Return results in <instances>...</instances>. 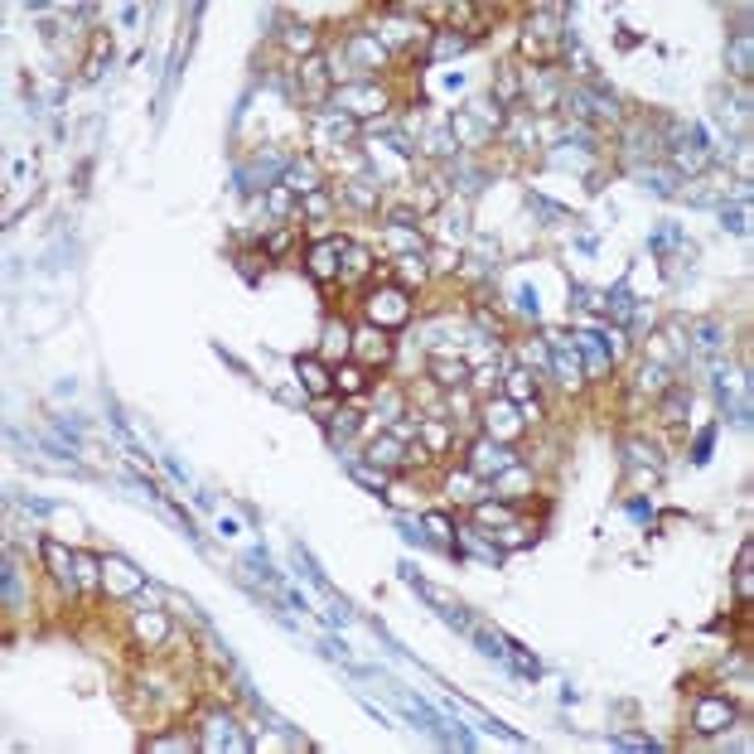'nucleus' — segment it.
<instances>
[{
  "label": "nucleus",
  "instance_id": "obj_32",
  "mask_svg": "<svg viewBox=\"0 0 754 754\" xmlns=\"http://www.w3.org/2000/svg\"><path fill=\"white\" fill-rule=\"evenodd\" d=\"M334 392H339V397H363L368 392V368L363 363L339 368V373H334Z\"/></svg>",
  "mask_w": 754,
  "mask_h": 754
},
{
  "label": "nucleus",
  "instance_id": "obj_38",
  "mask_svg": "<svg viewBox=\"0 0 754 754\" xmlns=\"http://www.w3.org/2000/svg\"><path fill=\"white\" fill-rule=\"evenodd\" d=\"M281 44H285V49H291V54H315V44H319V34L315 30H309V25H285L281 30Z\"/></svg>",
  "mask_w": 754,
  "mask_h": 754
},
{
  "label": "nucleus",
  "instance_id": "obj_25",
  "mask_svg": "<svg viewBox=\"0 0 754 754\" xmlns=\"http://www.w3.org/2000/svg\"><path fill=\"white\" fill-rule=\"evenodd\" d=\"M281 184H285V189H295L301 199L319 194V170H315V160H301V155H291V165H285Z\"/></svg>",
  "mask_w": 754,
  "mask_h": 754
},
{
  "label": "nucleus",
  "instance_id": "obj_39",
  "mask_svg": "<svg viewBox=\"0 0 754 754\" xmlns=\"http://www.w3.org/2000/svg\"><path fill=\"white\" fill-rule=\"evenodd\" d=\"M325 136L334 140V146H353V140H358V122H353V116H343V112H329L325 116Z\"/></svg>",
  "mask_w": 754,
  "mask_h": 754
},
{
  "label": "nucleus",
  "instance_id": "obj_45",
  "mask_svg": "<svg viewBox=\"0 0 754 754\" xmlns=\"http://www.w3.org/2000/svg\"><path fill=\"white\" fill-rule=\"evenodd\" d=\"M0 595H5L10 609L25 605V590H20V571H15V561H5V571H0Z\"/></svg>",
  "mask_w": 754,
  "mask_h": 754
},
{
  "label": "nucleus",
  "instance_id": "obj_9",
  "mask_svg": "<svg viewBox=\"0 0 754 754\" xmlns=\"http://www.w3.org/2000/svg\"><path fill=\"white\" fill-rule=\"evenodd\" d=\"M343 58H349V68H358L363 78H373L382 64H387V49H382V39L373 30H353L349 39H343Z\"/></svg>",
  "mask_w": 754,
  "mask_h": 754
},
{
  "label": "nucleus",
  "instance_id": "obj_18",
  "mask_svg": "<svg viewBox=\"0 0 754 754\" xmlns=\"http://www.w3.org/2000/svg\"><path fill=\"white\" fill-rule=\"evenodd\" d=\"M576 349H580V363H585V377H605L609 363H614V353H609L605 334H576Z\"/></svg>",
  "mask_w": 754,
  "mask_h": 754
},
{
  "label": "nucleus",
  "instance_id": "obj_42",
  "mask_svg": "<svg viewBox=\"0 0 754 754\" xmlns=\"http://www.w3.org/2000/svg\"><path fill=\"white\" fill-rule=\"evenodd\" d=\"M750 556H754V546L745 542V546H740V561H735V595H740V605H750V595H754V576H750Z\"/></svg>",
  "mask_w": 754,
  "mask_h": 754
},
{
  "label": "nucleus",
  "instance_id": "obj_1",
  "mask_svg": "<svg viewBox=\"0 0 754 754\" xmlns=\"http://www.w3.org/2000/svg\"><path fill=\"white\" fill-rule=\"evenodd\" d=\"M566 25H561V10L556 5H542V10H532L528 15V25H522V39H518V49L532 58L537 68H552L561 54H566Z\"/></svg>",
  "mask_w": 754,
  "mask_h": 754
},
{
  "label": "nucleus",
  "instance_id": "obj_56",
  "mask_svg": "<svg viewBox=\"0 0 754 754\" xmlns=\"http://www.w3.org/2000/svg\"><path fill=\"white\" fill-rule=\"evenodd\" d=\"M479 639V653H488V657H508V639H498V633H474Z\"/></svg>",
  "mask_w": 754,
  "mask_h": 754
},
{
  "label": "nucleus",
  "instance_id": "obj_30",
  "mask_svg": "<svg viewBox=\"0 0 754 754\" xmlns=\"http://www.w3.org/2000/svg\"><path fill=\"white\" fill-rule=\"evenodd\" d=\"M503 397H508L513 406L532 402V397H537V377L528 373V368H513V373H503Z\"/></svg>",
  "mask_w": 754,
  "mask_h": 754
},
{
  "label": "nucleus",
  "instance_id": "obj_61",
  "mask_svg": "<svg viewBox=\"0 0 754 754\" xmlns=\"http://www.w3.org/2000/svg\"><path fill=\"white\" fill-rule=\"evenodd\" d=\"M629 513H633L639 522H648V518H653V508H648V503H629Z\"/></svg>",
  "mask_w": 754,
  "mask_h": 754
},
{
  "label": "nucleus",
  "instance_id": "obj_10",
  "mask_svg": "<svg viewBox=\"0 0 754 754\" xmlns=\"http://www.w3.org/2000/svg\"><path fill=\"white\" fill-rule=\"evenodd\" d=\"M677 199H687L691 208H721V203L730 199V179H721L716 170H706L697 179H682Z\"/></svg>",
  "mask_w": 754,
  "mask_h": 754
},
{
  "label": "nucleus",
  "instance_id": "obj_24",
  "mask_svg": "<svg viewBox=\"0 0 754 754\" xmlns=\"http://www.w3.org/2000/svg\"><path fill=\"white\" fill-rule=\"evenodd\" d=\"M673 387V373H667V363H643L639 368V377H633V402H643V397H663V392Z\"/></svg>",
  "mask_w": 754,
  "mask_h": 754
},
{
  "label": "nucleus",
  "instance_id": "obj_50",
  "mask_svg": "<svg viewBox=\"0 0 754 754\" xmlns=\"http://www.w3.org/2000/svg\"><path fill=\"white\" fill-rule=\"evenodd\" d=\"M609 745H619V750H639V754H657V750H663L653 735H609Z\"/></svg>",
  "mask_w": 754,
  "mask_h": 754
},
{
  "label": "nucleus",
  "instance_id": "obj_46",
  "mask_svg": "<svg viewBox=\"0 0 754 754\" xmlns=\"http://www.w3.org/2000/svg\"><path fill=\"white\" fill-rule=\"evenodd\" d=\"M440 237H445V242H464V237H470V227H464V208H445V213H440Z\"/></svg>",
  "mask_w": 754,
  "mask_h": 754
},
{
  "label": "nucleus",
  "instance_id": "obj_17",
  "mask_svg": "<svg viewBox=\"0 0 754 754\" xmlns=\"http://www.w3.org/2000/svg\"><path fill=\"white\" fill-rule=\"evenodd\" d=\"M353 358H358L363 368L387 363V358H392V339H387V329H373V325H368V329H358V334H353Z\"/></svg>",
  "mask_w": 754,
  "mask_h": 754
},
{
  "label": "nucleus",
  "instance_id": "obj_52",
  "mask_svg": "<svg viewBox=\"0 0 754 754\" xmlns=\"http://www.w3.org/2000/svg\"><path fill=\"white\" fill-rule=\"evenodd\" d=\"M711 450H716V426H706V430H697V440H691V464H706Z\"/></svg>",
  "mask_w": 754,
  "mask_h": 754
},
{
  "label": "nucleus",
  "instance_id": "obj_15",
  "mask_svg": "<svg viewBox=\"0 0 754 754\" xmlns=\"http://www.w3.org/2000/svg\"><path fill=\"white\" fill-rule=\"evenodd\" d=\"M561 92H566V88H561V82L552 78V68H532L522 102H532L537 112H556V106H561Z\"/></svg>",
  "mask_w": 754,
  "mask_h": 754
},
{
  "label": "nucleus",
  "instance_id": "obj_13",
  "mask_svg": "<svg viewBox=\"0 0 754 754\" xmlns=\"http://www.w3.org/2000/svg\"><path fill=\"white\" fill-rule=\"evenodd\" d=\"M39 556H44V566H49V576L64 585V590H78V552H68L64 542H39Z\"/></svg>",
  "mask_w": 754,
  "mask_h": 754
},
{
  "label": "nucleus",
  "instance_id": "obj_6",
  "mask_svg": "<svg viewBox=\"0 0 754 754\" xmlns=\"http://www.w3.org/2000/svg\"><path fill=\"white\" fill-rule=\"evenodd\" d=\"M518 464V450L508 445V440H494V436H479L470 454H464V470H470L474 479H494L503 470H513Z\"/></svg>",
  "mask_w": 754,
  "mask_h": 754
},
{
  "label": "nucleus",
  "instance_id": "obj_34",
  "mask_svg": "<svg viewBox=\"0 0 754 754\" xmlns=\"http://www.w3.org/2000/svg\"><path fill=\"white\" fill-rule=\"evenodd\" d=\"M416 440L426 445V454H440L450 445V426L436 421V416H426V421H416Z\"/></svg>",
  "mask_w": 754,
  "mask_h": 754
},
{
  "label": "nucleus",
  "instance_id": "obj_12",
  "mask_svg": "<svg viewBox=\"0 0 754 754\" xmlns=\"http://www.w3.org/2000/svg\"><path fill=\"white\" fill-rule=\"evenodd\" d=\"M343 237H319L315 247H309V276H315L319 285L339 281V267H343Z\"/></svg>",
  "mask_w": 754,
  "mask_h": 754
},
{
  "label": "nucleus",
  "instance_id": "obj_3",
  "mask_svg": "<svg viewBox=\"0 0 754 754\" xmlns=\"http://www.w3.org/2000/svg\"><path fill=\"white\" fill-rule=\"evenodd\" d=\"M295 97H301L309 112H325L329 97H334V68L325 54H309L301 58V68H295Z\"/></svg>",
  "mask_w": 754,
  "mask_h": 754
},
{
  "label": "nucleus",
  "instance_id": "obj_21",
  "mask_svg": "<svg viewBox=\"0 0 754 754\" xmlns=\"http://www.w3.org/2000/svg\"><path fill=\"white\" fill-rule=\"evenodd\" d=\"M102 585H106L112 595H136L140 585H146V576H140L136 566H126V561L106 556V561H102Z\"/></svg>",
  "mask_w": 754,
  "mask_h": 754
},
{
  "label": "nucleus",
  "instance_id": "obj_37",
  "mask_svg": "<svg viewBox=\"0 0 754 754\" xmlns=\"http://www.w3.org/2000/svg\"><path fill=\"white\" fill-rule=\"evenodd\" d=\"M474 522L479 528H508L513 522V503H474Z\"/></svg>",
  "mask_w": 754,
  "mask_h": 754
},
{
  "label": "nucleus",
  "instance_id": "obj_4",
  "mask_svg": "<svg viewBox=\"0 0 754 754\" xmlns=\"http://www.w3.org/2000/svg\"><path fill=\"white\" fill-rule=\"evenodd\" d=\"M334 112L353 116V122H368V116H382L387 112V92L377 88V82H343V88H334Z\"/></svg>",
  "mask_w": 754,
  "mask_h": 754
},
{
  "label": "nucleus",
  "instance_id": "obj_58",
  "mask_svg": "<svg viewBox=\"0 0 754 754\" xmlns=\"http://www.w3.org/2000/svg\"><path fill=\"white\" fill-rule=\"evenodd\" d=\"M358 426H363V416H358V411H339V421H334V436H339V440H349Z\"/></svg>",
  "mask_w": 754,
  "mask_h": 754
},
{
  "label": "nucleus",
  "instance_id": "obj_47",
  "mask_svg": "<svg viewBox=\"0 0 754 754\" xmlns=\"http://www.w3.org/2000/svg\"><path fill=\"white\" fill-rule=\"evenodd\" d=\"M528 208H537L546 223H576V218H571V208H561V203L542 199V194H528Z\"/></svg>",
  "mask_w": 754,
  "mask_h": 754
},
{
  "label": "nucleus",
  "instance_id": "obj_20",
  "mask_svg": "<svg viewBox=\"0 0 754 754\" xmlns=\"http://www.w3.org/2000/svg\"><path fill=\"white\" fill-rule=\"evenodd\" d=\"M295 377H301V392H309V397H329L334 392V373L325 363H319V358H295Z\"/></svg>",
  "mask_w": 754,
  "mask_h": 754
},
{
  "label": "nucleus",
  "instance_id": "obj_51",
  "mask_svg": "<svg viewBox=\"0 0 754 754\" xmlns=\"http://www.w3.org/2000/svg\"><path fill=\"white\" fill-rule=\"evenodd\" d=\"M301 213H305L309 223H325V218H329V194H325V189H319V194L301 199Z\"/></svg>",
  "mask_w": 754,
  "mask_h": 754
},
{
  "label": "nucleus",
  "instance_id": "obj_59",
  "mask_svg": "<svg viewBox=\"0 0 754 754\" xmlns=\"http://www.w3.org/2000/svg\"><path fill=\"white\" fill-rule=\"evenodd\" d=\"M285 247H291V227H285V233H276V237H271V242H267V251H271V257H281Z\"/></svg>",
  "mask_w": 754,
  "mask_h": 754
},
{
  "label": "nucleus",
  "instance_id": "obj_60",
  "mask_svg": "<svg viewBox=\"0 0 754 754\" xmlns=\"http://www.w3.org/2000/svg\"><path fill=\"white\" fill-rule=\"evenodd\" d=\"M237 267H242L247 281H257V257H237Z\"/></svg>",
  "mask_w": 754,
  "mask_h": 754
},
{
  "label": "nucleus",
  "instance_id": "obj_54",
  "mask_svg": "<svg viewBox=\"0 0 754 754\" xmlns=\"http://www.w3.org/2000/svg\"><path fill=\"white\" fill-rule=\"evenodd\" d=\"M102 576V556H88V552H78V585H92Z\"/></svg>",
  "mask_w": 754,
  "mask_h": 754
},
{
  "label": "nucleus",
  "instance_id": "obj_5",
  "mask_svg": "<svg viewBox=\"0 0 754 754\" xmlns=\"http://www.w3.org/2000/svg\"><path fill=\"white\" fill-rule=\"evenodd\" d=\"M406 319H411V295H406V285H377V291L368 295V325L373 329H402Z\"/></svg>",
  "mask_w": 754,
  "mask_h": 754
},
{
  "label": "nucleus",
  "instance_id": "obj_43",
  "mask_svg": "<svg viewBox=\"0 0 754 754\" xmlns=\"http://www.w3.org/2000/svg\"><path fill=\"white\" fill-rule=\"evenodd\" d=\"M325 353L334 358V353H353V329L349 325H334V319H329V325H325Z\"/></svg>",
  "mask_w": 754,
  "mask_h": 754
},
{
  "label": "nucleus",
  "instance_id": "obj_44",
  "mask_svg": "<svg viewBox=\"0 0 754 754\" xmlns=\"http://www.w3.org/2000/svg\"><path fill=\"white\" fill-rule=\"evenodd\" d=\"M571 295H576V309H585V315H600L605 319V291H595V285H571Z\"/></svg>",
  "mask_w": 754,
  "mask_h": 754
},
{
  "label": "nucleus",
  "instance_id": "obj_19",
  "mask_svg": "<svg viewBox=\"0 0 754 754\" xmlns=\"http://www.w3.org/2000/svg\"><path fill=\"white\" fill-rule=\"evenodd\" d=\"M522 92H528L522 68L518 64H498L494 68V106H522Z\"/></svg>",
  "mask_w": 754,
  "mask_h": 754
},
{
  "label": "nucleus",
  "instance_id": "obj_8",
  "mask_svg": "<svg viewBox=\"0 0 754 754\" xmlns=\"http://www.w3.org/2000/svg\"><path fill=\"white\" fill-rule=\"evenodd\" d=\"M411 460L416 454L406 450V440L397 436V430H382V436L368 440V470H377V474H402Z\"/></svg>",
  "mask_w": 754,
  "mask_h": 754
},
{
  "label": "nucleus",
  "instance_id": "obj_11",
  "mask_svg": "<svg viewBox=\"0 0 754 754\" xmlns=\"http://www.w3.org/2000/svg\"><path fill=\"white\" fill-rule=\"evenodd\" d=\"M721 349H725V325H721V319H701V325L691 329V343H687V363H691V368H697V373H701V368H711V358L721 353Z\"/></svg>",
  "mask_w": 754,
  "mask_h": 754
},
{
  "label": "nucleus",
  "instance_id": "obj_33",
  "mask_svg": "<svg viewBox=\"0 0 754 754\" xmlns=\"http://www.w3.org/2000/svg\"><path fill=\"white\" fill-rule=\"evenodd\" d=\"M421 528L430 537V546H440V552H454V522L445 518V513H426Z\"/></svg>",
  "mask_w": 754,
  "mask_h": 754
},
{
  "label": "nucleus",
  "instance_id": "obj_40",
  "mask_svg": "<svg viewBox=\"0 0 754 754\" xmlns=\"http://www.w3.org/2000/svg\"><path fill=\"white\" fill-rule=\"evenodd\" d=\"M301 194L295 189H285V184H271V194H267V208L276 213V218H301V203H295Z\"/></svg>",
  "mask_w": 754,
  "mask_h": 754
},
{
  "label": "nucleus",
  "instance_id": "obj_41",
  "mask_svg": "<svg viewBox=\"0 0 754 754\" xmlns=\"http://www.w3.org/2000/svg\"><path fill=\"white\" fill-rule=\"evenodd\" d=\"M474 39H464V34L454 30H436V39H430V58H450V54H464Z\"/></svg>",
  "mask_w": 754,
  "mask_h": 754
},
{
  "label": "nucleus",
  "instance_id": "obj_23",
  "mask_svg": "<svg viewBox=\"0 0 754 754\" xmlns=\"http://www.w3.org/2000/svg\"><path fill=\"white\" fill-rule=\"evenodd\" d=\"M426 373L436 377L440 387H470V363H464V358H454V353H430Z\"/></svg>",
  "mask_w": 754,
  "mask_h": 754
},
{
  "label": "nucleus",
  "instance_id": "obj_27",
  "mask_svg": "<svg viewBox=\"0 0 754 754\" xmlns=\"http://www.w3.org/2000/svg\"><path fill=\"white\" fill-rule=\"evenodd\" d=\"M633 179L657 199H677V189H682V179L667 170V165H643V170H633Z\"/></svg>",
  "mask_w": 754,
  "mask_h": 754
},
{
  "label": "nucleus",
  "instance_id": "obj_28",
  "mask_svg": "<svg viewBox=\"0 0 754 754\" xmlns=\"http://www.w3.org/2000/svg\"><path fill=\"white\" fill-rule=\"evenodd\" d=\"M754 44H750V30H735L730 34V44H725V58H730V73H735L740 82H745L750 73H754Z\"/></svg>",
  "mask_w": 754,
  "mask_h": 754
},
{
  "label": "nucleus",
  "instance_id": "obj_7",
  "mask_svg": "<svg viewBox=\"0 0 754 754\" xmlns=\"http://www.w3.org/2000/svg\"><path fill=\"white\" fill-rule=\"evenodd\" d=\"M730 725H735V706H730L725 691L697 697V711H691V730H697V735H725Z\"/></svg>",
  "mask_w": 754,
  "mask_h": 754
},
{
  "label": "nucleus",
  "instance_id": "obj_53",
  "mask_svg": "<svg viewBox=\"0 0 754 754\" xmlns=\"http://www.w3.org/2000/svg\"><path fill=\"white\" fill-rule=\"evenodd\" d=\"M106 58H112V44H106V39H97V44H92V54H88V73H82V78H102V64H106Z\"/></svg>",
  "mask_w": 754,
  "mask_h": 754
},
{
  "label": "nucleus",
  "instance_id": "obj_2",
  "mask_svg": "<svg viewBox=\"0 0 754 754\" xmlns=\"http://www.w3.org/2000/svg\"><path fill=\"white\" fill-rule=\"evenodd\" d=\"M445 126H450L454 146L474 150V146H484L494 131H503V112H498V106H488V102H470V106H454Z\"/></svg>",
  "mask_w": 754,
  "mask_h": 754
},
{
  "label": "nucleus",
  "instance_id": "obj_36",
  "mask_svg": "<svg viewBox=\"0 0 754 754\" xmlns=\"http://www.w3.org/2000/svg\"><path fill=\"white\" fill-rule=\"evenodd\" d=\"M687 406H691V387L673 382V387L663 392V421H667V426H677L682 416H687Z\"/></svg>",
  "mask_w": 754,
  "mask_h": 754
},
{
  "label": "nucleus",
  "instance_id": "obj_55",
  "mask_svg": "<svg viewBox=\"0 0 754 754\" xmlns=\"http://www.w3.org/2000/svg\"><path fill=\"white\" fill-rule=\"evenodd\" d=\"M454 174H460V189L464 194H479V189H484V170H470V165H454Z\"/></svg>",
  "mask_w": 754,
  "mask_h": 754
},
{
  "label": "nucleus",
  "instance_id": "obj_57",
  "mask_svg": "<svg viewBox=\"0 0 754 754\" xmlns=\"http://www.w3.org/2000/svg\"><path fill=\"white\" fill-rule=\"evenodd\" d=\"M513 301H518V309H522V315H542V305H537V291H532V285H518V291H513Z\"/></svg>",
  "mask_w": 754,
  "mask_h": 754
},
{
  "label": "nucleus",
  "instance_id": "obj_49",
  "mask_svg": "<svg viewBox=\"0 0 754 754\" xmlns=\"http://www.w3.org/2000/svg\"><path fill=\"white\" fill-rule=\"evenodd\" d=\"M426 150H430V155H454L460 146H454L450 126H436V131H426Z\"/></svg>",
  "mask_w": 754,
  "mask_h": 754
},
{
  "label": "nucleus",
  "instance_id": "obj_14",
  "mask_svg": "<svg viewBox=\"0 0 754 754\" xmlns=\"http://www.w3.org/2000/svg\"><path fill=\"white\" fill-rule=\"evenodd\" d=\"M199 745H203V750H247V735L237 730L233 716H208V721H203Z\"/></svg>",
  "mask_w": 754,
  "mask_h": 754
},
{
  "label": "nucleus",
  "instance_id": "obj_22",
  "mask_svg": "<svg viewBox=\"0 0 754 754\" xmlns=\"http://www.w3.org/2000/svg\"><path fill=\"white\" fill-rule=\"evenodd\" d=\"M343 199H349L358 213H377L382 179H377V174H353V179H343Z\"/></svg>",
  "mask_w": 754,
  "mask_h": 754
},
{
  "label": "nucleus",
  "instance_id": "obj_31",
  "mask_svg": "<svg viewBox=\"0 0 754 754\" xmlns=\"http://www.w3.org/2000/svg\"><path fill=\"white\" fill-rule=\"evenodd\" d=\"M624 454H629V470H648L653 484L663 479V460H657V450H653V445H643V440H629Z\"/></svg>",
  "mask_w": 754,
  "mask_h": 754
},
{
  "label": "nucleus",
  "instance_id": "obj_48",
  "mask_svg": "<svg viewBox=\"0 0 754 754\" xmlns=\"http://www.w3.org/2000/svg\"><path fill=\"white\" fill-rule=\"evenodd\" d=\"M387 227H392V233H421V213H411V208H387Z\"/></svg>",
  "mask_w": 754,
  "mask_h": 754
},
{
  "label": "nucleus",
  "instance_id": "obj_29",
  "mask_svg": "<svg viewBox=\"0 0 754 754\" xmlns=\"http://www.w3.org/2000/svg\"><path fill=\"white\" fill-rule=\"evenodd\" d=\"M136 639L140 643H165L170 639V614H165V609H140L136 614Z\"/></svg>",
  "mask_w": 754,
  "mask_h": 754
},
{
  "label": "nucleus",
  "instance_id": "obj_35",
  "mask_svg": "<svg viewBox=\"0 0 754 754\" xmlns=\"http://www.w3.org/2000/svg\"><path fill=\"white\" fill-rule=\"evenodd\" d=\"M368 271H373V257H368L358 242L343 247V267H339V281H363Z\"/></svg>",
  "mask_w": 754,
  "mask_h": 754
},
{
  "label": "nucleus",
  "instance_id": "obj_26",
  "mask_svg": "<svg viewBox=\"0 0 754 754\" xmlns=\"http://www.w3.org/2000/svg\"><path fill=\"white\" fill-rule=\"evenodd\" d=\"M494 494L503 498V503H518V498H528L532 494V474H528V464H513V470H503V474H494Z\"/></svg>",
  "mask_w": 754,
  "mask_h": 754
},
{
  "label": "nucleus",
  "instance_id": "obj_16",
  "mask_svg": "<svg viewBox=\"0 0 754 754\" xmlns=\"http://www.w3.org/2000/svg\"><path fill=\"white\" fill-rule=\"evenodd\" d=\"M484 426H488V436H494V440H508V445H513V436L522 430V411L508 397H498V402L484 406Z\"/></svg>",
  "mask_w": 754,
  "mask_h": 754
}]
</instances>
